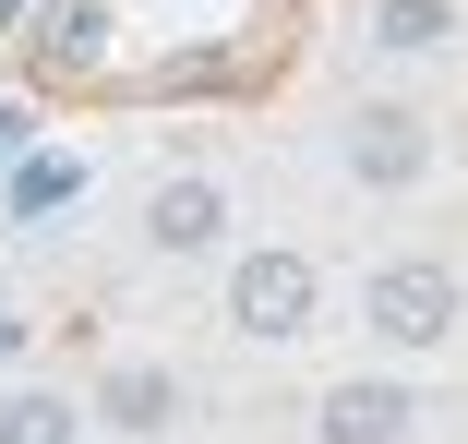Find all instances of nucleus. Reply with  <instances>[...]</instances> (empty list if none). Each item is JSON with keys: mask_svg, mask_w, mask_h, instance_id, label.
<instances>
[{"mask_svg": "<svg viewBox=\"0 0 468 444\" xmlns=\"http://www.w3.org/2000/svg\"><path fill=\"white\" fill-rule=\"evenodd\" d=\"M144 240H156V252H217V240H229V193L205 181V168L156 181V193H144Z\"/></svg>", "mask_w": 468, "mask_h": 444, "instance_id": "nucleus-5", "label": "nucleus"}, {"mask_svg": "<svg viewBox=\"0 0 468 444\" xmlns=\"http://www.w3.org/2000/svg\"><path fill=\"white\" fill-rule=\"evenodd\" d=\"M313 420H324V444H397V432L420 420V396H409V385H360V373H348V385H324Z\"/></svg>", "mask_w": 468, "mask_h": 444, "instance_id": "nucleus-6", "label": "nucleus"}, {"mask_svg": "<svg viewBox=\"0 0 468 444\" xmlns=\"http://www.w3.org/2000/svg\"><path fill=\"white\" fill-rule=\"evenodd\" d=\"M0 361H25V312H0Z\"/></svg>", "mask_w": 468, "mask_h": 444, "instance_id": "nucleus-12", "label": "nucleus"}, {"mask_svg": "<svg viewBox=\"0 0 468 444\" xmlns=\"http://www.w3.org/2000/svg\"><path fill=\"white\" fill-rule=\"evenodd\" d=\"M313 301H324V277H313V252H289V240L229 264V324L264 336V348H276V336H313Z\"/></svg>", "mask_w": 468, "mask_h": 444, "instance_id": "nucleus-2", "label": "nucleus"}, {"mask_svg": "<svg viewBox=\"0 0 468 444\" xmlns=\"http://www.w3.org/2000/svg\"><path fill=\"white\" fill-rule=\"evenodd\" d=\"M360 324L385 336V348H444V336L468 324V289H456V264L397 252V264H372V277H360Z\"/></svg>", "mask_w": 468, "mask_h": 444, "instance_id": "nucleus-1", "label": "nucleus"}, {"mask_svg": "<svg viewBox=\"0 0 468 444\" xmlns=\"http://www.w3.org/2000/svg\"><path fill=\"white\" fill-rule=\"evenodd\" d=\"M25 144H37V121H25V109H0V156H25Z\"/></svg>", "mask_w": 468, "mask_h": 444, "instance_id": "nucleus-11", "label": "nucleus"}, {"mask_svg": "<svg viewBox=\"0 0 468 444\" xmlns=\"http://www.w3.org/2000/svg\"><path fill=\"white\" fill-rule=\"evenodd\" d=\"M60 193H84V156H37V144H25V168H13V217H48Z\"/></svg>", "mask_w": 468, "mask_h": 444, "instance_id": "nucleus-10", "label": "nucleus"}, {"mask_svg": "<svg viewBox=\"0 0 468 444\" xmlns=\"http://www.w3.org/2000/svg\"><path fill=\"white\" fill-rule=\"evenodd\" d=\"M348 181H360V193H420V181H432V132H420V109L360 97V109H348Z\"/></svg>", "mask_w": 468, "mask_h": 444, "instance_id": "nucleus-3", "label": "nucleus"}, {"mask_svg": "<svg viewBox=\"0 0 468 444\" xmlns=\"http://www.w3.org/2000/svg\"><path fill=\"white\" fill-rule=\"evenodd\" d=\"M372 37H385V48H444V37H456V0H385Z\"/></svg>", "mask_w": 468, "mask_h": 444, "instance_id": "nucleus-9", "label": "nucleus"}, {"mask_svg": "<svg viewBox=\"0 0 468 444\" xmlns=\"http://www.w3.org/2000/svg\"><path fill=\"white\" fill-rule=\"evenodd\" d=\"M25 48H37L48 84L109 72V0H37V13H25Z\"/></svg>", "mask_w": 468, "mask_h": 444, "instance_id": "nucleus-4", "label": "nucleus"}, {"mask_svg": "<svg viewBox=\"0 0 468 444\" xmlns=\"http://www.w3.org/2000/svg\"><path fill=\"white\" fill-rule=\"evenodd\" d=\"M97 420H109V432H168V420H180V373H156V361H109Z\"/></svg>", "mask_w": 468, "mask_h": 444, "instance_id": "nucleus-7", "label": "nucleus"}, {"mask_svg": "<svg viewBox=\"0 0 468 444\" xmlns=\"http://www.w3.org/2000/svg\"><path fill=\"white\" fill-rule=\"evenodd\" d=\"M72 432H84V408L48 396V385H13V396H0V444H72Z\"/></svg>", "mask_w": 468, "mask_h": 444, "instance_id": "nucleus-8", "label": "nucleus"}]
</instances>
